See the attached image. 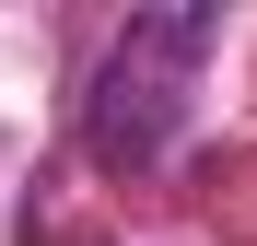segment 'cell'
<instances>
[{"label": "cell", "mask_w": 257, "mask_h": 246, "mask_svg": "<svg viewBox=\"0 0 257 246\" xmlns=\"http://www.w3.org/2000/svg\"><path fill=\"white\" fill-rule=\"evenodd\" d=\"M210 47H222V12H128V35L105 47L94 94H82V152L105 176H152L187 141V94Z\"/></svg>", "instance_id": "1"}, {"label": "cell", "mask_w": 257, "mask_h": 246, "mask_svg": "<svg viewBox=\"0 0 257 246\" xmlns=\"http://www.w3.org/2000/svg\"><path fill=\"white\" fill-rule=\"evenodd\" d=\"M24 246H70V234H35V223H24Z\"/></svg>", "instance_id": "2"}]
</instances>
